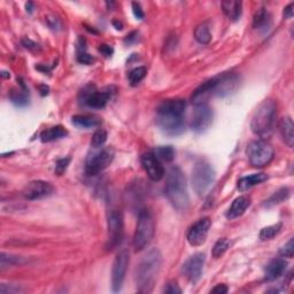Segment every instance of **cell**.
Listing matches in <instances>:
<instances>
[{
	"label": "cell",
	"instance_id": "obj_1",
	"mask_svg": "<svg viewBox=\"0 0 294 294\" xmlns=\"http://www.w3.org/2000/svg\"><path fill=\"white\" fill-rule=\"evenodd\" d=\"M186 103L183 99H169L160 104L156 110V123L169 136H178L184 131Z\"/></svg>",
	"mask_w": 294,
	"mask_h": 294
},
{
	"label": "cell",
	"instance_id": "obj_2",
	"mask_svg": "<svg viewBox=\"0 0 294 294\" xmlns=\"http://www.w3.org/2000/svg\"><path fill=\"white\" fill-rule=\"evenodd\" d=\"M162 266L161 252L156 248L147 252V254L140 261L136 271L137 290L140 293H151L154 284L158 279L159 273Z\"/></svg>",
	"mask_w": 294,
	"mask_h": 294
},
{
	"label": "cell",
	"instance_id": "obj_3",
	"mask_svg": "<svg viewBox=\"0 0 294 294\" xmlns=\"http://www.w3.org/2000/svg\"><path fill=\"white\" fill-rule=\"evenodd\" d=\"M166 195L177 210H186L190 205L185 176L178 167L171 168L167 176Z\"/></svg>",
	"mask_w": 294,
	"mask_h": 294
},
{
	"label": "cell",
	"instance_id": "obj_4",
	"mask_svg": "<svg viewBox=\"0 0 294 294\" xmlns=\"http://www.w3.org/2000/svg\"><path fill=\"white\" fill-rule=\"evenodd\" d=\"M276 119L275 101L268 99L259 105L251 121V129L256 136L264 137L273 129Z\"/></svg>",
	"mask_w": 294,
	"mask_h": 294
},
{
	"label": "cell",
	"instance_id": "obj_5",
	"mask_svg": "<svg viewBox=\"0 0 294 294\" xmlns=\"http://www.w3.org/2000/svg\"><path fill=\"white\" fill-rule=\"evenodd\" d=\"M154 237V220L151 211L143 209L139 213L135 236H133V247L136 252H140L148 246Z\"/></svg>",
	"mask_w": 294,
	"mask_h": 294
},
{
	"label": "cell",
	"instance_id": "obj_6",
	"mask_svg": "<svg viewBox=\"0 0 294 294\" xmlns=\"http://www.w3.org/2000/svg\"><path fill=\"white\" fill-rule=\"evenodd\" d=\"M215 179V171L213 167L208 162L200 160L195 163L192 171V185L193 190L198 195H204Z\"/></svg>",
	"mask_w": 294,
	"mask_h": 294
},
{
	"label": "cell",
	"instance_id": "obj_7",
	"mask_svg": "<svg viewBox=\"0 0 294 294\" xmlns=\"http://www.w3.org/2000/svg\"><path fill=\"white\" fill-rule=\"evenodd\" d=\"M247 156L250 163L255 168H263L269 165L273 159V148L264 140H254L248 144Z\"/></svg>",
	"mask_w": 294,
	"mask_h": 294
},
{
	"label": "cell",
	"instance_id": "obj_8",
	"mask_svg": "<svg viewBox=\"0 0 294 294\" xmlns=\"http://www.w3.org/2000/svg\"><path fill=\"white\" fill-rule=\"evenodd\" d=\"M107 229H108V239L107 248L115 250L122 244L124 238V218L120 210L112 209L107 214Z\"/></svg>",
	"mask_w": 294,
	"mask_h": 294
},
{
	"label": "cell",
	"instance_id": "obj_9",
	"mask_svg": "<svg viewBox=\"0 0 294 294\" xmlns=\"http://www.w3.org/2000/svg\"><path fill=\"white\" fill-rule=\"evenodd\" d=\"M114 149L110 147H105L98 153H94L92 156L87 159L85 165V172L87 176H96L101 172L107 167L110 166V163L114 160Z\"/></svg>",
	"mask_w": 294,
	"mask_h": 294
},
{
	"label": "cell",
	"instance_id": "obj_10",
	"mask_svg": "<svg viewBox=\"0 0 294 294\" xmlns=\"http://www.w3.org/2000/svg\"><path fill=\"white\" fill-rule=\"evenodd\" d=\"M130 263V254L126 250H122L117 253L114 260L112 269V289L114 292L122 290L124 279H126V270Z\"/></svg>",
	"mask_w": 294,
	"mask_h": 294
},
{
	"label": "cell",
	"instance_id": "obj_11",
	"mask_svg": "<svg viewBox=\"0 0 294 294\" xmlns=\"http://www.w3.org/2000/svg\"><path fill=\"white\" fill-rule=\"evenodd\" d=\"M213 122V110L208 104H195L192 114L191 128L195 132H204L210 126Z\"/></svg>",
	"mask_w": 294,
	"mask_h": 294
},
{
	"label": "cell",
	"instance_id": "obj_12",
	"mask_svg": "<svg viewBox=\"0 0 294 294\" xmlns=\"http://www.w3.org/2000/svg\"><path fill=\"white\" fill-rule=\"evenodd\" d=\"M206 262V255L204 253H197L193 256L189 257L183 264L182 271L184 273L186 278L190 282L195 283L200 279L202 275V270Z\"/></svg>",
	"mask_w": 294,
	"mask_h": 294
},
{
	"label": "cell",
	"instance_id": "obj_13",
	"mask_svg": "<svg viewBox=\"0 0 294 294\" xmlns=\"http://www.w3.org/2000/svg\"><path fill=\"white\" fill-rule=\"evenodd\" d=\"M211 221L208 217H204L192 225L188 232V241L191 246L198 247L205 244L208 237Z\"/></svg>",
	"mask_w": 294,
	"mask_h": 294
},
{
	"label": "cell",
	"instance_id": "obj_14",
	"mask_svg": "<svg viewBox=\"0 0 294 294\" xmlns=\"http://www.w3.org/2000/svg\"><path fill=\"white\" fill-rule=\"evenodd\" d=\"M53 192L54 188L51 183L44 181H34L25 186L22 194L27 200H38V199L50 197Z\"/></svg>",
	"mask_w": 294,
	"mask_h": 294
},
{
	"label": "cell",
	"instance_id": "obj_15",
	"mask_svg": "<svg viewBox=\"0 0 294 294\" xmlns=\"http://www.w3.org/2000/svg\"><path fill=\"white\" fill-rule=\"evenodd\" d=\"M142 165L145 169L147 176L152 179L153 182L161 181L165 176V168L162 163L156 158L154 152H147L142 155Z\"/></svg>",
	"mask_w": 294,
	"mask_h": 294
},
{
	"label": "cell",
	"instance_id": "obj_16",
	"mask_svg": "<svg viewBox=\"0 0 294 294\" xmlns=\"http://www.w3.org/2000/svg\"><path fill=\"white\" fill-rule=\"evenodd\" d=\"M110 93L108 91H90L85 97V104L91 108H104L108 103Z\"/></svg>",
	"mask_w": 294,
	"mask_h": 294
},
{
	"label": "cell",
	"instance_id": "obj_17",
	"mask_svg": "<svg viewBox=\"0 0 294 294\" xmlns=\"http://www.w3.org/2000/svg\"><path fill=\"white\" fill-rule=\"evenodd\" d=\"M250 206H251V198H248L247 195L238 197L237 199H234L231 207L229 208L227 217L229 220H234V218L241 216V215L247 210V208L250 207Z\"/></svg>",
	"mask_w": 294,
	"mask_h": 294
},
{
	"label": "cell",
	"instance_id": "obj_18",
	"mask_svg": "<svg viewBox=\"0 0 294 294\" xmlns=\"http://www.w3.org/2000/svg\"><path fill=\"white\" fill-rule=\"evenodd\" d=\"M287 267V262L283 259H275L270 261L266 268V278L267 280L278 279L280 276H283V273H285Z\"/></svg>",
	"mask_w": 294,
	"mask_h": 294
},
{
	"label": "cell",
	"instance_id": "obj_19",
	"mask_svg": "<svg viewBox=\"0 0 294 294\" xmlns=\"http://www.w3.org/2000/svg\"><path fill=\"white\" fill-rule=\"evenodd\" d=\"M264 181H267V175L263 172H259V174H253L247 176V177H243L238 181V190L240 192H245L250 189L254 188L257 184H261Z\"/></svg>",
	"mask_w": 294,
	"mask_h": 294
},
{
	"label": "cell",
	"instance_id": "obj_20",
	"mask_svg": "<svg viewBox=\"0 0 294 294\" xmlns=\"http://www.w3.org/2000/svg\"><path fill=\"white\" fill-rule=\"evenodd\" d=\"M279 130L282 133V137L284 142L289 147H293L294 145V126L293 121L291 117L286 116L280 121L279 123Z\"/></svg>",
	"mask_w": 294,
	"mask_h": 294
},
{
	"label": "cell",
	"instance_id": "obj_21",
	"mask_svg": "<svg viewBox=\"0 0 294 294\" xmlns=\"http://www.w3.org/2000/svg\"><path fill=\"white\" fill-rule=\"evenodd\" d=\"M67 136H68V131L66 130V128H63L62 126H55L42 132L41 139L43 143H52V142H55V140L64 138V137Z\"/></svg>",
	"mask_w": 294,
	"mask_h": 294
},
{
	"label": "cell",
	"instance_id": "obj_22",
	"mask_svg": "<svg viewBox=\"0 0 294 294\" xmlns=\"http://www.w3.org/2000/svg\"><path fill=\"white\" fill-rule=\"evenodd\" d=\"M222 8H223L224 14L232 21H237L241 15V9L243 4L241 1H233V0H225L222 1Z\"/></svg>",
	"mask_w": 294,
	"mask_h": 294
},
{
	"label": "cell",
	"instance_id": "obj_23",
	"mask_svg": "<svg viewBox=\"0 0 294 294\" xmlns=\"http://www.w3.org/2000/svg\"><path fill=\"white\" fill-rule=\"evenodd\" d=\"M73 123L78 128L90 129L99 126L101 120L96 115H75L73 116Z\"/></svg>",
	"mask_w": 294,
	"mask_h": 294
},
{
	"label": "cell",
	"instance_id": "obj_24",
	"mask_svg": "<svg viewBox=\"0 0 294 294\" xmlns=\"http://www.w3.org/2000/svg\"><path fill=\"white\" fill-rule=\"evenodd\" d=\"M270 24H271L270 14L266 11V9L262 8L255 13V15H254V19H253L254 28L261 30V29L269 28Z\"/></svg>",
	"mask_w": 294,
	"mask_h": 294
},
{
	"label": "cell",
	"instance_id": "obj_25",
	"mask_svg": "<svg viewBox=\"0 0 294 294\" xmlns=\"http://www.w3.org/2000/svg\"><path fill=\"white\" fill-rule=\"evenodd\" d=\"M154 154L160 161L171 162L175 159L176 152L172 146H159L155 148Z\"/></svg>",
	"mask_w": 294,
	"mask_h": 294
},
{
	"label": "cell",
	"instance_id": "obj_26",
	"mask_svg": "<svg viewBox=\"0 0 294 294\" xmlns=\"http://www.w3.org/2000/svg\"><path fill=\"white\" fill-rule=\"evenodd\" d=\"M27 263V260L22 256L13 255V254H6L2 252L1 253V269L5 268L13 267V266H22V264Z\"/></svg>",
	"mask_w": 294,
	"mask_h": 294
},
{
	"label": "cell",
	"instance_id": "obj_27",
	"mask_svg": "<svg viewBox=\"0 0 294 294\" xmlns=\"http://www.w3.org/2000/svg\"><path fill=\"white\" fill-rule=\"evenodd\" d=\"M290 197V190L286 188H283L278 190L277 192H275L271 197L268 199L266 201V204H264V207H273V206L282 204L284 200H286L287 198Z\"/></svg>",
	"mask_w": 294,
	"mask_h": 294
},
{
	"label": "cell",
	"instance_id": "obj_28",
	"mask_svg": "<svg viewBox=\"0 0 294 294\" xmlns=\"http://www.w3.org/2000/svg\"><path fill=\"white\" fill-rule=\"evenodd\" d=\"M194 38L200 44H208L211 41V35L210 31H209L208 25L206 23L199 24L194 30Z\"/></svg>",
	"mask_w": 294,
	"mask_h": 294
},
{
	"label": "cell",
	"instance_id": "obj_29",
	"mask_svg": "<svg viewBox=\"0 0 294 294\" xmlns=\"http://www.w3.org/2000/svg\"><path fill=\"white\" fill-rule=\"evenodd\" d=\"M283 224L282 223H277L273 225H269V227L263 228L260 232V238L262 240H269L273 239V237H276L280 231H282Z\"/></svg>",
	"mask_w": 294,
	"mask_h": 294
},
{
	"label": "cell",
	"instance_id": "obj_30",
	"mask_svg": "<svg viewBox=\"0 0 294 294\" xmlns=\"http://www.w3.org/2000/svg\"><path fill=\"white\" fill-rule=\"evenodd\" d=\"M230 245H231L230 240H228L227 238H222V239H218L214 245L213 252H211V254H213V256L215 257V259H218V257H221L225 253V252L229 250Z\"/></svg>",
	"mask_w": 294,
	"mask_h": 294
},
{
	"label": "cell",
	"instance_id": "obj_31",
	"mask_svg": "<svg viewBox=\"0 0 294 294\" xmlns=\"http://www.w3.org/2000/svg\"><path fill=\"white\" fill-rule=\"evenodd\" d=\"M147 74V70L145 67H137L135 69L130 71L129 74V82L132 86L138 85L144 78H145Z\"/></svg>",
	"mask_w": 294,
	"mask_h": 294
},
{
	"label": "cell",
	"instance_id": "obj_32",
	"mask_svg": "<svg viewBox=\"0 0 294 294\" xmlns=\"http://www.w3.org/2000/svg\"><path fill=\"white\" fill-rule=\"evenodd\" d=\"M107 138H108V135H107L106 130H97L92 137V140H91V145H92L94 148H99V147L105 145V143L107 142Z\"/></svg>",
	"mask_w": 294,
	"mask_h": 294
},
{
	"label": "cell",
	"instance_id": "obj_33",
	"mask_svg": "<svg viewBox=\"0 0 294 294\" xmlns=\"http://www.w3.org/2000/svg\"><path fill=\"white\" fill-rule=\"evenodd\" d=\"M27 92V91H25ZM25 92H19V91H13L11 93V99L13 103L18 106H25L28 104V96Z\"/></svg>",
	"mask_w": 294,
	"mask_h": 294
},
{
	"label": "cell",
	"instance_id": "obj_34",
	"mask_svg": "<svg viewBox=\"0 0 294 294\" xmlns=\"http://www.w3.org/2000/svg\"><path fill=\"white\" fill-rule=\"evenodd\" d=\"M280 255L284 257H293L294 254V239L291 238V239L287 241V243L284 245V246L279 250Z\"/></svg>",
	"mask_w": 294,
	"mask_h": 294
},
{
	"label": "cell",
	"instance_id": "obj_35",
	"mask_svg": "<svg viewBox=\"0 0 294 294\" xmlns=\"http://www.w3.org/2000/svg\"><path fill=\"white\" fill-rule=\"evenodd\" d=\"M70 162V158H64V159H60L57 161V165H55V174L58 176H61L64 171L67 170L68 166H69Z\"/></svg>",
	"mask_w": 294,
	"mask_h": 294
},
{
	"label": "cell",
	"instance_id": "obj_36",
	"mask_svg": "<svg viewBox=\"0 0 294 294\" xmlns=\"http://www.w3.org/2000/svg\"><path fill=\"white\" fill-rule=\"evenodd\" d=\"M165 293H167V294H181L182 290L179 289L177 283L171 282V283H169L168 285H167V287L165 289Z\"/></svg>",
	"mask_w": 294,
	"mask_h": 294
},
{
	"label": "cell",
	"instance_id": "obj_37",
	"mask_svg": "<svg viewBox=\"0 0 294 294\" xmlns=\"http://www.w3.org/2000/svg\"><path fill=\"white\" fill-rule=\"evenodd\" d=\"M132 12H133V15L136 16L137 19L138 20H143L144 16H145V14H144L143 12V8L142 6H140L138 2H132Z\"/></svg>",
	"mask_w": 294,
	"mask_h": 294
},
{
	"label": "cell",
	"instance_id": "obj_38",
	"mask_svg": "<svg viewBox=\"0 0 294 294\" xmlns=\"http://www.w3.org/2000/svg\"><path fill=\"white\" fill-rule=\"evenodd\" d=\"M77 59L81 63H84V64H90V63H92V61H93V58L91 57L90 54H87L86 52H83V53L77 54Z\"/></svg>",
	"mask_w": 294,
	"mask_h": 294
},
{
	"label": "cell",
	"instance_id": "obj_39",
	"mask_svg": "<svg viewBox=\"0 0 294 294\" xmlns=\"http://www.w3.org/2000/svg\"><path fill=\"white\" fill-rule=\"evenodd\" d=\"M228 291H229V289L224 285V284H220V285L215 286L214 289L210 291V292L215 293V294H225V293H228Z\"/></svg>",
	"mask_w": 294,
	"mask_h": 294
},
{
	"label": "cell",
	"instance_id": "obj_40",
	"mask_svg": "<svg viewBox=\"0 0 294 294\" xmlns=\"http://www.w3.org/2000/svg\"><path fill=\"white\" fill-rule=\"evenodd\" d=\"M99 52H101L105 57H110L113 54V48L108 46V45H100Z\"/></svg>",
	"mask_w": 294,
	"mask_h": 294
},
{
	"label": "cell",
	"instance_id": "obj_41",
	"mask_svg": "<svg viewBox=\"0 0 294 294\" xmlns=\"http://www.w3.org/2000/svg\"><path fill=\"white\" fill-rule=\"evenodd\" d=\"M22 290H20L19 287H8V289H6L5 285H1L0 286V293H18V292H21Z\"/></svg>",
	"mask_w": 294,
	"mask_h": 294
},
{
	"label": "cell",
	"instance_id": "obj_42",
	"mask_svg": "<svg viewBox=\"0 0 294 294\" xmlns=\"http://www.w3.org/2000/svg\"><path fill=\"white\" fill-rule=\"evenodd\" d=\"M47 22H53V23L48 24V25H50V28L53 29V30H57L58 28L61 27V23H60V21H59V19L54 18V16H53V18H48Z\"/></svg>",
	"mask_w": 294,
	"mask_h": 294
},
{
	"label": "cell",
	"instance_id": "obj_43",
	"mask_svg": "<svg viewBox=\"0 0 294 294\" xmlns=\"http://www.w3.org/2000/svg\"><path fill=\"white\" fill-rule=\"evenodd\" d=\"M293 8H294V4H290L289 6H286V7L284 8V16H285V19H292Z\"/></svg>",
	"mask_w": 294,
	"mask_h": 294
},
{
	"label": "cell",
	"instance_id": "obj_44",
	"mask_svg": "<svg viewBox=\"0 0 294 294\" xmlns=\"http://www.w3.org/2000/svg\"><path fill=\"white\" fill-rule=\"evenodd\" d=\"M23 45L27 48H30V50H32V48H37L38 45L34 43V42L30 41V39H24L23 41Z\"/></svg>",
	"mask_w": 294,
	"mask_h": 294
},
{
	"label": "cell",
	"instance_id": "obj_45",
	"mask_svg": "<svg viewBox=\"0 0 294 294\" xmlns=\"http://www.w3.org/2000/svg\"><path fill=\"white\" fill-rule=\"evenodd\" d=\"M32 6H34V5H32V2H28V4L25 5V7H27V11H28L29 13H31V12H32V9H31Z\"/></svg>",
	"mask_w": 294,
	"mask_h": 294
},
{
	"label": "cell",
	"instance_id": "obj_46",
	"mask_svg": "<svg viewBox=\"0 0 294 294\" xmlns=\"http://www.w3.org/2000/svg\"><path fill=\"white\" fill-rule=\"evenodd\" d=\"M114 24L116 25V29H117V30H122V23H119V22L114 21Z\"/></svg>",
	"mask_w": 294,
	"mask_h": 294
},
{
	"label": "cell",
	"instance_id": "obj_47",
	"mask_svg": "<svg viewBox=\"0 0 294 294\" xmlns=\"http://www.w3.org/2000/svg\"><path fill=\"white\" fill-rule=\"evenodd\" d=\"M8 73H6V71H2V77H5V78H8V77H11V75H7Z\"/></svg>",
	"mask_w": 294,
	"mask_h": 294
}]
</instances>
